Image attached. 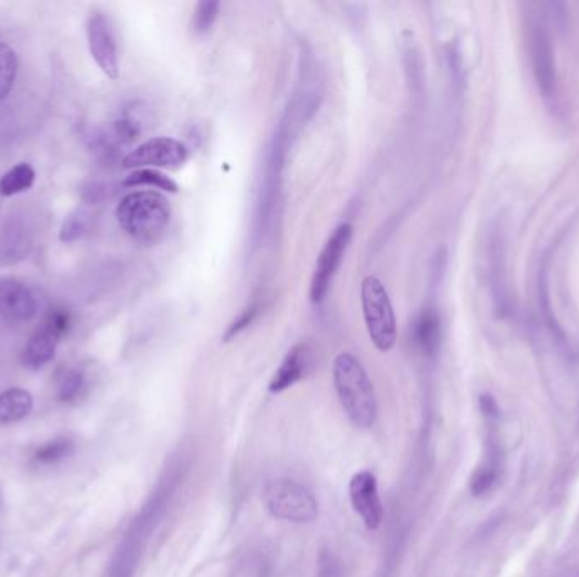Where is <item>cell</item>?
Wrapping results in <instances>:
<instances>
[{"label":"cell","mask_w":579,"mask_h":577,"mask_svg":"<svg viewBox=\"0 0 579 577\" xmlns=\"http://www.w3.org/2000/svg\"><path fill=\"white\" fill-rule=\"evenodd\" d=\"M332 380L349 422L361 430L371 429L378 418V402L373 383L361 361L351 352H341L334 359Z\"/></svg>","instance_id":"obj_1"},{"label":"cell","mask_w":579,"mask_h":577,"mask_svg":"<svg viewBox=\"0 0 579 577\" xmlns=\"http://www.w3.org/2000/svg\"><path fill=\"white\" fill-rule=\"evenodd\" d=\"M117 222L133 241L153 246L165 236L171 222V205L165 195L153 190L133 192L122 198Z\"/></svg>","instance_id":"obj_2"},{"label":"cell","mask_w":579,"mask_h":577,"mask_svg":"<svg viewBox=\"0 0 579 577\" xmlns=\"http://www.w3.org/2000/svg\"><path fill=\"white\" fill-rule=\"evenodd\" d=\"M266 512L276 520L290 523H312L319 517V501L314 493L298 481L271 479L263 490Z\"/></svg>","instance_id":"obj_3"},{"label":"cell","mask_w":579,"mask_h":577,"mask_svg":"<svg viewBox=\"0 0 579 577\" xmlns=\"http://www.w3.org/2000/svg\"><path fill=\"white\" fill-rule=\"evenodd\" d=\"M361 308L368 336L381 352L392 351L397 342V319L385 285L376 276L361 283Z\"/></svg>","instance_id":"obj_4"},{"label":"cell","mask_w":579,"mask_h":577,"mask_svg":"<svg viewBox=\"0 0 579 577\" xmlns=\"http://www.w3.org/2000/svg\"><path fill=\"white\" fill-rule=\"evenodd\" d=\"M353 237V226L351 224H341L332 232L327 239L326 246L320 251L319 259L315 264L314 276L310 281V302L322 303L326 300L327 293L331 290V283L336 276L342 258L346 254L349 242Z\"/></svg>","instance_id":"obj_5"},{"label":"cell","mask_w":579,"mask_h":577,"mask_svg":"<svg viewBox=\"0 0 579 577\" xmlns=\"http://www.w3.org/2000/svg\"><path fill=\"white\" fill-rule=\"evenodd\" d=\"M70 324L72 319L67 310H51L24 347L21 358L24 366L28 369H39L50 363L51 359L55 358L61 337L70 330Z\"/></svg>","instance_id":"obj_6"},{"label":"cell","mask_w":579,"mask_h":577,"mask_svg":"<svg viewBox=\"0 0 579 577\" xmlns=\"http://www.w3.org/2000/svg\"><path fill=\"white\" fill-rule=\"evenodd\" d=\"M527 50H529L535 82L547 102L556 99V65L551 38L541 21L527 22Z\"/></svg>","instance_id":"obj_7"},{"label":"cell","mask_w":579,"mask_h":577,"mask_svg":"<svg viewBox=\"0 0 579 577\" xmlns=\"http://www.w3.org/2000/svg\"><path fill=\"white\" fill-rule=\"evenodd\" d=\"M87 41L90 55L105 77L117 80L121 73L116 33L104 12L94 11L87 21Z\"/></svg>","instance_id":"obj_8"},{"label":"cell","mask_w":579,"mask_h":577,"mask_svg":"<svg viewBox=\"0 0 579 577\" xmlns=\"http://www.w3.org/2000/svg\"><path fill=\"white\" fill-rule=\"evenodd\" d=\"M188 158L185 144L173 138H153L139 144L122 160V166L127 170H143V168H178Z\"/></svg>","instance_id":"obj_9"},{"label":"cell","mask_w":579,"mask_h":577,"mask_svg":"<svg viewBox=\"0 0 579 577\" xmlns=\"http://www.w3.org/2000/svg\"><path fill=\"white\" fill-rule=\"evenodd\" d=\"M349 500L368 530H378L383 522L378 481L371 471H359L349 481Z\"/></svg>","instance_id":"obj_10"},{"label":"cell","mask_w":579,"mask_h":577,"mask_svg":"<svg viewBox=\"0 0 579 577\" xmlns=\"http://www.w3.org/2000/svg\"><path fill=\"white\" fill-rule=\"evenodd\" d=\"M38 314V300L33 290L14 278L0 280V317L9 324H24Z\"/></svg>","instance_id":"obj_11"},{"label":"cell","mask_w":579,"mask_h":577,"mask_svg":"<svg viewBox=\"0 0 579 577\" xmlns=\"http://www.w3.org/2000/svg\"><path fill=\"white\" fill-rule=\"evenodd\" d=\"M312 363H314V358L307 344L293 346L271 378L270 386H268L271 393H283L293 385H297L298 381L304 380L312 369Z\"/></svg>","instance_id":"obj_12"},{"label":"cell","mask_w":579,"mask_h":577,"mask_svg":"<svg viewBox=\"0 0 579 577\" xmlns=\"http://www.w3.org/2000/svg\"><path fill=\"white\" fill-rule=\"evenodd\" d=\"M500 476H502V451L495 440L488 439L483 459L469 481V490L476 498L488 495L497 486Z\"/></svg>","instance_id":"obj_13"},{"label":"cell","mask_w":579,"mask_h":577,"mask_svg":"<svg viewBox=\"0 0 579 577\" xmlns=\"http://www.w3.org/2000/svg\"><path fill=\"white\" fill-rule=\"evenodd\" d=\"M414 342L425 356H436L441 344V319L434 308H425L414 324Z\"/></svg>","instance_id":"obj_14"},{"label":"cell","mask_w":579,"mask_h":577,"mask_svg":"<svg viewBox=\"0 0 579 577\" xmlns=\"http://www.w3.org/2000/svg\"><path fill=\"white\" fill-rule=\"evenodd\" d=\"M33 395L23 388H11L0 393V422L12 424L28 417L33 410Z\"/></svg>","instance_id":"obj_15"},{"label":"cell","mask_w":579,"mask_h":577,"mask_svg":"<svg viewBox=\"0 0 579 577\" xmlns=\"http://www.w3.org/2000/svg\"><path fill=\"white\" fill-rule=\"evenodd\" d=\"M36 182V171L29 163H19L12 166L0 178V195L4 197H16L21 193L29 192Z\"/></svg>","instance_id":"obj_16"},{"label":"cell","mask_w":579,"mask_h":577,"mask_svg":"<svg viewBox=\"0 0 579 577\" xmlns=\"http://www.w3.org/2000/svg\"><path fill=\"white\" fill-rule=\"evenodd\" d=\"M270 571V562L265 552L260 549H248L238 557L232 566L231 577H266Z\"/></svg>","instance_id":"obj_17"},{"label":"cell","mask_w":579,"mask_h":577,"mask_svg":"<svg viewBox=\"0 0 579 577\" xmlns=\"http://www.w3.org/2000/svg\"><path fill=\"white\" fill-rule=\"evenodd\" d=\"M122 185L124 187H153L168 193L178 192V185L171 180L170 176L163 175L160 171L151 170V168L134 170L122 182Z\"/></svg>","instance_id":"obj_18"},{"label":"cell","mask_w":579,"mask_h":577,"mask_svg":"<svg viewBox=\"0 0 579 577\" xmlns=\"http://www.w3.org/2000/svg\"><path fill=\"white\" fill-rule=\"evenodd\" d=\"M17 68L19 61L16 51L12 50L11 46L0 43V104L11 94L16 82Z\"/></svg>","instance_id":"obj_19"},{"label":"cell","mask_w":579,"mask_h":577,"mask_svg":"<svg viewBox=\"0 0 579 577\" xmlns=\"http://www.w3.org/2000/svg\"><path fill=\"white\" fill-rule=\"evenodd\" d=\"M221 4L216 0H202L193 11L192 26L197 34L209 33L219 16Z\"/></svg>","instance_id":"obj_20"},{"label":"cell","mask_w":579,"mask_h":577,"mask_svg":"<svg viewBox=\"0 0 579 577\" xmlns=\"http://www.w3.org/2000/svg\"><path fill=\"white\" fill-rule=\"evenodd\" d=\"M73 452V442L70 439H55L46 442L36 452V461L41 464H56L63 461L65 457L70 456Z\"/></svg>","instance_id":"obj_21"},{"label":"cell","mask_w":579,"mask_h":577,"mask_svg":"<svg viewBox=\"0 0 579 577\" xmlns=\"http://www.w3.org/2000/svg\"><path fill=\"white\" fill-rule=\"evenodd\" d=\"M83 383H85V378H83L82 371L68 369L61 374L60 381H58V398L61 402H72L80 395Z\"/></svg>","instance_id":"obj_22"},{"label":"cell","mask_w":579,"mask_h":577,"mask_svg":"<svg viewBox=\"0 0 579 577\" xmlns=\"http://www.w3.org/2000/svg\"><path fill=\"white\" fill-rule=\"evenodd\" d=\"M260 314V303L253 302L248 307L244 308L243 312L238 315V319L232 320L231 325L227 327L226 334L222 337V341L229 342L232 339L248 329L249 325L253 324L256 317Z\"/></svg>","instance_id":"obj_23"},{"label":"cell","mask_w":579,"mask_h":577,"mask_svg":"<svg viewBox=\"0 0 579 577\" xmlns=\"http://www.w3.org/2000/svg\"><path fill=\"white\" fill-rule=\"evenodd\" d=\"M114 132H116L117 139L122 141V143H133L141 134V126H139V122L134 117L122 116L114 124Z\"/></svg>","instance_id":"obj_24"},{"label":"cell","mask_w":579,"mask_h":577,"mask_svg":"<svg viewBox=\"0 0 579 577\" xmlns=\"http://www.w3.org/2000/svg\"><path fill=\"white\" fill-rule=\"evenodd\" d=\"M83 232H85V219H83L82 215H68L65 222H63V226H61L60 241L67 242V244L78 241Z\"/></svg>","instance_id":"obj_25"},{"label":"cell","mask_w":579,"mask_h":577,"mask_svg":"<svg viewBox=\"0 0 579 577\" xmlns=\"http://www.w3.org/2000/svg\"><path fill=\"white\" fill-rule=\"evenodd\" d=\"M480 408L481 413L485 415L486 420H488L490 424L497 422L498 417H500V410H498L497 402H495V398H493V396L481 395Z\"/></svg>","instance_id":"obj_26"}]
</instances>
